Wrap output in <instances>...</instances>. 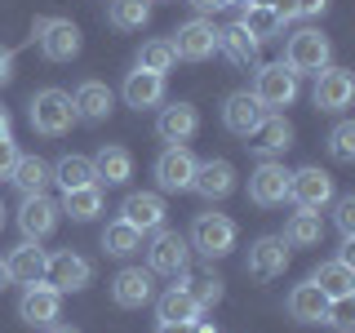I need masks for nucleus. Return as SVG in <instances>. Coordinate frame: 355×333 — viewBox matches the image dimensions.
Listing matches in <instances>:
<instances>
[{
    "instance_id": "f257e3e1",
    "label": "nucleus",
    "mask_w": 355,
    "mask_h": 333,
    "mask_svg": "<svg viewBox=\"0 0 355 333\" xmlns=\"http://www.w3.org/2000/svg\"><path fill=\"white\" fill-rule=\"evenodd\" d=\"M27 107H31L27 120L40 138H62V133H71V125H76V107H71V94H67V89H53V85L36 89Z\"/></svg>"
},
{
    "instance_id": "f03ea898",
    "label": "nucleus",
    "mask_w": 355,
    "mask_h": 333,
    "mask_svg": "<svg viewBox=\"0 0 355 333\" xmlns=\"http://www.w3.org/2000/svg\"><path fill=\"white\" fill-rule=\"evenodd\" d=\"M297 89H302V76H297L288 62H262V67H253V89H249V94L258 98L266 111L293 107L297 103Z\"/></svg>"
},
{
    "instance_id": "7ed1b4c3",
    "label": "nucleus",
    "mask_w": 355,
    "mask_h": 333,
    "mask_svg": "<svg viewBox=\"0 0 355 333\" xmlns=\"http://www.w3.org/2000/svg\"><path fill=\"white\" fill-rule=\"evenodd\" d=\"M187 244L200 253V258H227L231 249H236V222H231L227 214H196V222H191V236H187Z\"/></svg>"
},
{
    "instance_id": "20e7f679",
    "label": "nucleus",
    "mask_w": 355,
    "mask_h": 333,
    "mask_svg": "<svg viewBox=\"0 0 355 333\" xmlns=\"http://www.w3.org/2000/svg\"><path fill=\"white\" fill-rule=\"evenodd\" d=\"M284 62L293 67L297 76H315L333 62V44L320 27H297L288 36V49H284Z\"/></svg>"
},
{
    "instance_id": "39448f33",
    "label": "nucleus",
    "mask_w": 355,
    "mask_h": 333,
    "mask_svg": "<svg viewBox=\"0 0 355 333\" xmlns=\"http://www.w3.org/2000/svg\"><path fill=\"white\" fill-rule=\"evenodd\" d=\"M333 196H338V187H333V178L320 164H306V169L288 173V200L297 209H306V214H324L333 205Z\"/></svg>"
},
{
    "instance_id": "423d86ee",
    "label": "nucleus",
    "mask_w": 355,
    "mask_h": 333,
    "mask_svg": "<svg viewBox=\"0 0 355 333\" xmlns=\"http://www.w3.org/2000/svg\"><path fill=\"white\" fill-rule=\"evenodd\" d=\"M191 266V244L178 231H151V244H147V271L151 275H182Z\"/></svg>"
},
{
    "instance_id": "0eeeda50",
    "label": "nucleus",
    "mask_w": 355,
    "mask_h": 333,
    "mask_svg": "<svg viewBox=\"0 0 355 333\" xmlns=\"http://www.w3.org/2000/svg\"><path fill=\"white\" fill-rule=\"evenodd\" d=\"M44 280H49L58 293H80V289L94 284V262L80 258L76 249H58L44 258Z\"/></svg>"
},
{
    "instance_id": "6e6552de",
    "label": "nucleus",
    "mask_w": 355,
    "mask_h": 333,
    "mask_svg": "<svg viewBox=\"0 0 355 333\" xmlns=\"http://www.w3.org/2000/svg\"><path fill=\"white\" fill-rule=\"evenodd\" d=\"M36 44L49 62H71L85 40L71 18H36Z\"/></svg>"
},
{
    "instance_id": "1a4fd4ad",
    "label": "nucleus",
    "mask_w": 355,
    "mask_h": 333,
    "mask_svg": "<svg viewBox=\"0 0 355 333\" xmlns=\"http://www.w3.org/2000/svg\"><path fill=\"white\" fill-rule=\"evenodd\" d=\"M18 316H22V325H31V329H49L53 320L62 316V293H58V289H53L49 280L22 284V298H18Z\"/></svg>"
},
{
    "instance_id": "9d476101",
    "label": "nucleus",
    "mask_w": 355,
    "mask_h": 333,
    "mask_svg": "<svg viewBox=\"0 0 355 333\" xmlns=\"http://www.w3.org/2000/svg\"><path fill=\"white\" fill-rule=\"evenodd\" d=\"M58 218H62L58 200H49L44 191L22 196V205H18V231H22V240H49L53 231H58Z\"/></svg>"
},
{
    "instance_id": "9b49d317",
    "label": "nucleus",
    "mask_w": 355,
    "mask_h": 333,
    "mask_svg": "<svg viewBox=\"0 0 355 333\" xmlns=\"http://www.w3.org/2000/svg\"><path fill=\"white\" fill-rule=\"evenodd\" d=\"M191 178H196V155L187 142H169L155 155V182H160V191H191Z\"/></svg>"
},
{
    "instance_id": "f8f14e48",
    "label": "nucleus",
    "mask_w": 355,
    "mask_h": 333,
    "mask_svg": "<svg viewBox=\"0 0 355 333\" xmlns=\"http://www.w3.org/2000/svg\"><path fill=\"white\" fill-rule=\"evenodd\" d=\"M284 266H288V244L280 236H258L249 244V253H244V271H249L258 284L284 275Z\"/></svg>"
},
{
    "instance_id": "ddd939ff",
    "label": "nucleus",
    "mask_w": 355,
    "mask_h": 333,
    "mask_svg": "<svg viewBox=\"0 0 355 333\" xmlns=\"http://www.w3.org/2000/svg\"><path fill=\"white\" fill-rule=\"evenodd\" d=\"M169 44H173L178 58L205 62V58H214V53H218V27H214L205 14H200V18H191V22H182V27H178V36H173Z\"/></svg>"
},
{
    "instance_id": "4468645a",
    "label": "nucleus",
    "mask_w": 355,
    "mask_h": 333,
    "mask_svg": "<svg viewBox=\"0 0 355 333\" xmlns=\"http://www.w3.org/2000/svg\"><path fill=\"white\" fill-rule=\"evenodd\" d=\"M266 116H271V111H266L249 89H240V94H231L227 103H222V125H227V133H236V138H244V142L262 129Z\"/></svg>"
},
{
    "instance_id": "2eb2a0df",
    "label": "nucleus",
    "mask_w": 355,
    "mask_h": 333,
    "mask_svg": "<svg viewBox=\"0 0 355 333\" xmlns=\"http://www.w3.org/2000/svg\"><path fill=\"white\" fill-rule=\"evenodd\" d=\"M355 98V80L347 67H324V71H315V89H311V103L320 111H347Z\"/></svg>"
},
{
    "instance_id": "dca6fc26",
    "label": "nucleus",
    "mask_w": 355,
    "mask_h": 333,
    "mask_svg": "<svg viewBox=\"0 0 355 333\" xmlns=\"http://www.w3.org/2000/svg\"><path fill=\"white\" fill-rule=\"evenodd\" d=\"M249 200L258 209H275L288 200V169L280 160H262L258 169L249 173Z\"/></svg>"
},
{
    "instance_id": "f3484780",
    "label": "nucleus",
    "mask_w": 355,
    "mask_h": 333,
    "mask_svg": "<svg viewBox=\"0 0 355 333\" xmlns=\"http://www.w3.org/2000/svg\"><path fill=\"white\" fill-rule=\"evenodd\" d=\"M151 298H155L151 271H142V266H120V271L111 275V302H116V307L138 311V307H147Z\"/></svg>"
},
{
    "instance_id": "a211bd4d",
    "label": "nucleus",
    "mask_w": 355,
    "mask_h": 333,
    "mask_svg": "<svg viewBox=\"0 0 355 333\" xmlns=\"http://www.w3.org/2000/svg\"><path fill=\"white\" fill-rule=\"evenodd\" d=\"M191 191L209 205L227 200L236 191V164L231 160H196V178H191Z\"/></svg>"
},
{
    "instance_id": "6ab92c4d",
    "label": "nucleus",
    "mask_w": 355,
    "mask_h": 333,
    "mask_svg": "<svg viewBox=\"0 0 355 333\" xmlns=\"http://www.w3.org/2000/svg\"><path fill=\"white\" fill-rule=\"evenodd\" d=\"M164 196H155V191H129L125 196V205H120V218L129 222V227H138L142 236H151V231H160L164 227Z\"/></svg>"
},
{
    "instance_id": "aec40b11",
    "label": "nucleus",
    "mask_w": 355,
    "mask_h": 333,
    "mask_svg": "<svg viewBox=\"0 0 355 333\" xmlns=\"http://www.w3.org/2000/svg\"><path fill=\"white\" fill-rule=\"evenodd\" d=\"M71 107H76V120H85V125H103L111 116V107H116V94L103 85V80H80L71 94Z\"/></svg>"
},
{
    "instance_id": "412c9836",
    "label": "nucleus",
    "mask_w": 355,
    "mask_h": 333,
    "mask_svg": "<svg viewBox=\"0 0 355 333\" xmlns=\"http://www.w3.org/2000/svg\"><path fill=\"white\" fill-rule=\"evenodd\" d=\"M311 280H315V289L329 298V302H351V298H355V266H351L347 258L320 262Z\"/></svg>"
},
{
    "instance_id": "4be33fe9",
    "label": "nucleus",
    "mask_w": 355,
    "mask_h": 333,
    "mask_svg": "<svg viewBox=\"0 0 355 333\" xmlns=\"http://www.w3.org/2000/svg\"><path fill=\"white\" fill-rule=\"evenodd\" d=\"M44 258H49V253L40 249V240H22L18 249L5 253L9 280H14V284H36V280H44Z\"/></svg>"
},
{
    "instance_id": "5701e85b",
    "label": "nucleus",
    "mask_w": 355,
    "mask_h": 333,
    "mask_svg": "<svg viewBox=\"0 0 355 333\" xmlns=\"http://www.w3.org/2000/svg\"><path fill=\"white\" fill-rule=\"evenodd\" d=\"M173 280L178 284H169L160 298H151V302H155V320H196L200 316V302L191 298V289H187V284H191V275L182 271V275H173Z\"/></svg>"
},
{
    "instance_id": "b1692460",
    "label": "nucleus",
    "mask_w": 355,
    "mask_h": 333,
    "mask_svg": "<svg viewBox=\"0 0 355 333\" xmlns=\"http://www.w3.org/2000/svg\"><path fill=\"white\" fill-rule=\"evenodd\" d=\"M200 129V111L191 103H173L160 111V120H155V133H160V142H191Z\"/></svg>"
},
{
    "instance_id": "393cba45",
    "label": "nucleus",
    "mask_w": 355,
    "mask_h": 333,
    "mask_svg": "<svg viewBox=\"0 0 355 333\" xmlns=\"http://www.w3.org/2000/svg\"><path fill=\"white\" fill-rule=\"evenodd\" d=\"M249 147L262 155V160H271V155H280L293 147V125L284 120V111H271V116L262 120V129L249 138Z\"/></svg>"
},
{
    "instance_id": "a878e982",
    "label": "nucleus",
    "mask_w": 355,
    "mask_h": 333,
    "mask_svg": "<svg viewBox=\"0 0 355 333\" xmlns=\"http://www.w3.org/2000/svg\"><path fill=\"white\" fill-rule=\"evenodd\" d=\"M324 311H329V298L315 289V280L288 289V316H293L297 325H324Z\"/></svg>"
},
{
    "instance_id": "bb28decb",
    "label": "nucleus",
    "mask_w": 355,
    "mask_h": 333,
    "mask_svg": "<svg viewBox=\"0 0 355 333\" xmlns=\"http://www.w3.org/2000/svg\"><path fill=\"white\" fill-rule=\"evenodd\" d=\"M94 169H98V182L107 187H125L133 178V151L120 147V142H107L103 151L94 155Z\"/></svg>"
},
{
    "instance_id": "cd10ccee",
    "label": "nucleus",
    "mask_w": 355,
    "mask_h": 333,
    "mask_svg": "<svg viewBox=\"0 0 355 333\" xmlns=\"http://www.w3.org/2000/svg\"><path fill=\"white\" fill-rule=\"evenodd\" d=\"M218 49L227 53L231 62L236 67H244V71H253V67H258V49L262 44L249 36V31L240 27V22H231V27H218Z\"/></svg>"
},
{
    "instance_id": "c85d7f7f",
    "label": "nucleus",
    "mask_w": 355,
    "mask_h": 333,
    "mask_svg": "<svg viewBox=\"0 0 355 333\" xmlns=\"http://www.w3.org/2000/svg\"><path fill=\"white\" fill-rule=\"evenodd\" d=\"M120 94H125V103L138 107V111H142V107H155V103L164 98V76H160V71H142V67H133Z\"/></svg>"
},
{
    "instance_id": "c756f323",
    "label": "nucleus",
    "mask_w": 355,
    "mask_h": 333,
    "mask_svg": "<svg viewBox=\"0 0 355 333\" xmlns=\"http://www.w3.org/2000/svg\"><path fill=\"white\" fill-rule=\"evenodd\" d=\"M236 22H240V27L249 31L258 44H271V40L284 31V18L275 14L271 5H240V18H236Z\"/></svg>"
},
{
    "instance_id": "7c9ffc66",
    "label": "nucleus",
    "mask_w": 355,
    "mask_h": 333,
    "mask_svg": "<svg viewBox=\"0 0 355 333\" xmlns=\"http://www.w3.org/2000/svg\"><path fill=\"white\" fill-rule=\"evenodd\" d=\"M49 173H53V182H58L62 191H76V187H94L98 182V169H94L89 155H62V160L49 164ZM98 187H103V182H98Z\"/></svg>"
},
{
    "instance_id": "2f4dec72",
    "label": "nucleus",
    "mask_w": 355,
    "mask_h": 333,
    "mask_svg": "<svg viewBox=\"0 0 355 333\" xmlns=\"http://www.w3.org/2000/svg\"><path fill=\"white\" fill-rule=\"evenodd\" d=\"M9 182H14L22 196H36V191H44V187L53 182L49 160H40V155H18V164H14V173H9Z\"/></svg>"
},
{
    "instance_id": "473e14b6",
    "label": "nucleus",
    "mask_w": 355,
    "mask_h": 333,
    "mask_svg": "<svg viewBox=\"0 0 355 333\" xmlns=\"http://www.w3.org/2000/svg\"><path fill=\"white\" fill-rule=\"evenodd\" d=\"M58 209L67 218H76V222H94L98 214H103V187H76V191H62L58 200Z\"/></svg>"
},
{
    "instance_id": "72a5a7b5",
    "label": "nucleus",
    "mask_w": 355,
    "mask_h": 333,
    "mask_svg": "<svg viewBox=\"0 0 355 333\" xmlns=\"http://www.w3.org/2000/svg\"><path fill=\"white\" fill-rule=\"evenodd\" d=\"M320 236H324V222H320V214H306V209H297L293 218L284 222V244L288 249H311V244H320Z\"/></svg>"
},
{
    "instance_id": "f704fd0d",
    "label": "nucleus",
    "mask_w": 355,
    "mask_h": 333,
    "mask_svg": "<svg viewBox=\"0 0 355 333\" xmlns=\"http://www.w3.org/2000/svg\"><path fill=\"white\" fill-rule=\"evenodd\" d=\"M107 22L116 31H142L151 22V0H111V5H107Z\"/></svg>"
},
{
    "instance_id": "c9c22d12",
    "label": "nucleus",
    "mask_w": 355,
    "mask_h": 333,
    "mask_svg": "<svg viewBox=\"0 0 355 333\" xmlns=\"http://www.w3.org/2000/svg\"><path fill=\"white\" fill-rule=\"evenodd\" d=\"M103 249L111 258H133V253H142V231L129 227L125 218H116V222H107V231H103Z\"/></svg>"
},
{
    "instance_id": "e433bc0d",
    "label": "nucleus",
    "mask_w": 355,
    "mask_h": 333,
    "mask_svg": "<svg viewBox=\"0 0 355 333\" xmlns=\"http://www.w3.org/2000/svg\"><path fill=\"white\" fill-rule=\"evenodd\" d=\"M173 62H178V53H173L169 40H147V44L138 49V67H142V71H160V76H164Z\"/></svg>"
},
{
    "instance_id": "4c0bfd02",
    "label": "nucleus",
    "mask_w": 355,
    "mask_h": 333,
    "mask_svg": "<svg viewBox=\"0 0 355 333\" xmlns=\"http://www.w3.org/2000/svg\"><path fill=\"white\" fill-rule=\"evenodd\" d=\"M329 155L338 164H351L355 160V125H351V120L333 125V133H329Z\"/></svg>"
},
{
    "instance_id": "58836bf2",
    "label": "nucleus",
    "mask_w": 355,
    "mask_h": 333,
    "mask_svg": "<svg viewBox=\"0 0 355 333\" xmlns=\"http://www.w3.org/2000/svg\"><path fill=\"white\" fill-rule=\"evenodd\" d=\"M324 9H329V0H280L275 14L288 22V18H320Z\"/></svg>"
},
{
    "instance_id": "ea45409f",
    "label": "nucleus",
    "mask_w": 355,
    "mask_h": 333,
    "mask_svg": "<svg viewBox=\"0 0 355 333\" xmlns=\"http://www.w3.org/2000/svg\"><path fill=\"white\" fill-rule=\"evenodd\" d=\"M187 289H191V298L200 302V311H209V307H218V302H222V280H218V275H205V280H191Z\"/></svg>"
},
{
    "instance_id": "a19ab883",
    "label": "nucleus",
    "mask_w": 355,
    "mask_h": 333,
    "mask_svg": "<svg viewBox=\"0 0 355 333\" xmlns=\"http://www.w3.org/2000/svg\"><path fill=\"white\" fill-rule=\"evenodd\" d=\"M333 222H338L342 240L355 236V196H333Z\"/></svg>"
},
{
    "instance_id": "79ce46f5",
    "label": "nucleus",
    "mask_w": 355,
    "mask_h": 333,
    "mask_svg": "<svg viewBox=\"0 0 355 333\" xmlns=\"http://www.w3.org/2000/svg\"><path fill=\"white\" fill-rule=\"evenodd\" d=\"M324 325H333L338 333H351V329H355V320H351V302H329Z\"/></svg>"
},
{
    "instance_id": "37998d69",
    "label": "nucleus",
    "mask_w": 355,
    "mask_h": 333,
    "mask_svg": "<svg viewBox=\"0 0 355 333\" xmlns=\"http://www.w3.org/2000/svg\"><path fill=\"white\" fill-rule=\"evenodd\" d=\"M18 142L14 138H5V142H0V178H9V173H14V164H18Z\"/></svg>"
},
{
    "instance_id": "c03bdc74",
    "label": "nucleus",
    "mask_w": 355,
    "mask_h": 333,
    "mask_svg": "<svg viewBox=\"0 0 355 333\" xmlns=\"http://www.w3.org/2000/svg\"><path fill=\"white\" fill-rule=\"evenodd\" d=\"M191 5L200 9V14H222V9H231L236 0H191Z\"/></svg>"
},
{
    "instance_id": "a18cd8bd",
    "label": "nucleus",
    "mask_w": 355,
    "mask_h": 333,
    "mask_svg": "<svg viewBox=\"0 0 355 333\" xmlns=\"http://www.w3.org/2000/svg\"><path fill=\"white\" fill-rule=\"evenodd\" d=\"M14 80V49H0V85Z\"/></svg>"
},
{
    "instance_id": "49530a36",
    "label": "nucleus",
    "mask_w": 355,
    "mask_h": 333,
    "mask_svg": "<svg viewBox=\"0 0 355 333\" xmlns=\"http://www.w3.org/2000/svg\"><path fill=\"white\" fill-rule=\"evenodd\" d=\"M155 333H191V320H160Z\"/></svg>"
},
{
    "instance_id": "de8ad7c7",
    "label": "nucleus",
    "mask_w": 355,
    "mask_h": 333,
    "mask_svg": "<svg viewBox=\"0 0 355 333\" xmlns=\"http://www.w3.org/2000/svg\"><path fill=\"white\" fill-rule=\"evenodd\" d=\"M5 138H14V120H9V111L0 107V142H5Z\"/></svg>"
},
{
    "instance_id": "09e8293b",
    "label": "nucleus",
    "mask_w": 355,
    "mask_h": 333,
    "mask_svg": "<svg viewBox=\"0 0 355 333\" xmlns=\"http://www.w3.org/2000/svg\"><path fill=\"white\" fill-rule=\"evenodd\" d=\"M44 333H80V329H76V325H58V320H53V325L44 329Z\"/></svg>"
},
{
    "instance_id": "8fccbe9b",
    "label": "nucleus",
    "mask_w": 355,
    "mask_h": 333,
    "mask_svg": "<svg viewBox=\"0 0 355 333\" xmlns=\"http://www.w3.org/2000/svg\"><path fill=\"white\" fill-rule=\"evenodd\" d=\"M9 284V271H5V258H0V289Z\"/></svg>"
},
{
    "instance_id": "3c124183",
    "label": "nucleus",
    "mask_w": 355,
    "mask_h": 333,
    "mask_svg": "<svg viewBox=\"0 0 355 333\" xmlns=\"http://www.w3.org/2000/svg\"><path fill=\"white\" fill-rule=\"evenodd\" d=\"M244 5H271V9H275V5H280V0H244Z\"/></svg>"
},
{
    "instance_id": "603ef678",
    "label": "nucleus",
    "mask_w": 355,
    "mask_h": 333,
    "mask_svg": "<svg viewBox=\"0 0 355 333\" xmlns=\"http://www.w3.org/2000/svg\"><path fill=\"white\" fill-rule=\"evenodd\" d=\"M0 222H5V205H0Z\"/></svg>"
},
{
    "instance_id": "864d4df0",
    "label": "nucleus",
    "mask_w": 355,
    "mask_h": 333,
    "mask_svg": "<svg viewBox=\"0 0 355 333\" xmlns=\"http://www.w3.org/2000/svg\"><path fill=\"white\" fill-rule=\"evenodd\" d=\"M236 5H244V0H236Z\"/></svg>"
}]
</instances>
